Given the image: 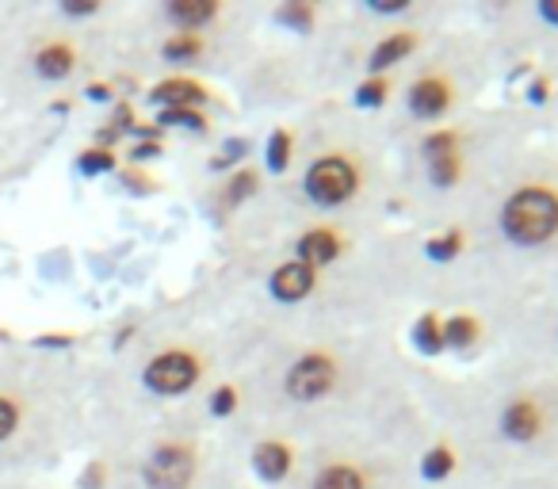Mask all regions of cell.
<instances>
[{"label": "cell", "instance_id": "6da1fadb", "mask_svg": "<svg viewBox=\"0 0 558 489\" xmlns=\"http://www.w3.org/2000/svg\"><path fill=\"white\" fill-rule=\"evenodd\" d=\"M230 352L241 394L233 432H271L311 448L425 420L417 359L402 349V329L268 333L230 341Z\"/></svg>", "mask_w": 558, "mask_h": 489}, {"label": "cell", "instance_id": "7a4b0ae2", "mask_svg": "<svg viewBox=\"0 0 558 489\" xmlns=\"http://www.w3.org/2000/svg\"><path fill=\"white\" fill-rule=\"evenodd\" d=\"M187 298L230 341L311 329H402L413 310L410 230L395 225L372 257L337 268L291 257L260 237L218 233L215 257Z\"/></svg>", "mask_w": 558, "mask_h": 489}, {"label": "cell", "instance_id": "3957f363", "mask_svg": "<svg viewBox=\"0 0 558 489\" xmlns=\"http://www.w3.org/2000/svg\"><path fill=\"white\" fill-rule=\"evenodd\" d=\"M230 367V337L192 298L157 306L100 364H88V451L203 413Z\"/></svg>", "mask_w": 558, "mask_h": 489}, {"label": "cell", "instance_id": "277c9868", "mask_svg": "<svg viewBox=\"0 0 558 489\" xmlns=\"http://www.w3.org/2000/svg\"><path fill=\"white\" fill-rule=\"evenodd\" d=\"M417 402L474 481L505 478L558 451V375L509 352L466 367L417 364Z\"/></svg>", "mask_w": 558, "mask_h": 489}, {"label": "cell", "instance_id": "5b68a950", "mask_svg": "<svg viewBox=\"0 0 558 489\" xmlns=\"http://www.w3.org/2000/svg\"><path fill=\"white\" fill-rule=\"evenodd\" d=\"M291 131L295 154L288 172L264 184L233 222L398 225L395 146L375 119L326 100L291 119Z\"/></svg>", "mask_w": 558, "mask_h": 489}, {"label": "cell", "instance_id": "8992f818", "mask_svg": "<svg viewBox=\"0 0 558 489\" xmlns=\"http://www.w3.org/2000/svg\"><path fill=\"white\" fill-rule=\"evenodd\" d=\"M126 9L111 0L0 4V111L47 123L65 100L116 77Z\"/></svg>", "mask_w": 558, "mask_h": 489}, {"label": "cell", "instance_id": "52a82bcc", "mask_svg": "<svg viewBox=\"0 0 558 489\" xmlns=\"http://www.w3.org/2000/svg\"><path fill=\"white\" fill-rule=\"evenodd\" d=\"M543 126L509 100H486L482 108L421 131L395 146V207L398 225L433 230L463 222L494 176L539 138Z\"/></svg>", "mask_w": 558, "mask_h": 489}, {"label": "cell", "instance_id": "ba28073f", "mask_svg": "<svg viewBox=\"0 0 558 489\" xmlns=\"http://www.w3.org/2000/svg\"><path fill=\"white\" fill-rule=\"evenodd\" d=\"M463 230L497 321L527 288L558 280V146L547 134L497 172L466 210Z\"/></svg>", "mask_w": 558, "mask_h": 489}, {"label": "cell", "instance_id": "9c48e42d", "mask_svg": "<svg viewBox=\"0 0 558 489\" xmlns=\"http://www.w3.org/2000/svg\"><path fill=\"white\" fill-rule=\"evenodd\" d=\"M88 448V364L0 344V481H43Z\"/></svg>", "mask_w": 558, "mask_h": 489}, {"label": "cell", "instance_id": "30bf717a", "mask_svg": "<svg viewBox=\"0 0 558 489\" xmlns=\"http://www.w3.org/2000/svg\"><path fill=\"white\" fill-rule=\"evenodd\" d=\"M264 35V9L245 0H149L123 16L116 77L226 81Z\"/></svg>", "mask_w": 558, "mask_h": 489}, {"label": "cell", "instance_id": "8fae6325", "mask_svg": "<svg viewBox=\"0 0 558 489\" xmlns=\"http://www.w3.org/2000/svg\"><path fill=\"white\" fill-rule=\"evenodd\" d=\"M96 489H253L233 432L207 417L161 420L88 451Z\"/></svg>", "mask_w": 558, "mask_h": 489}, {"label": "cell", "instance_id": "7c38bea8", "mask_svg": "<svg viewBox=\"0 0 558 489\" xmlns=\"http://www.w3.org/2000/svg\"><path fill=\"white\" fill-rule=\"evenodd\" d=\"M497 85H501V70L494 50L466 20V9H459V16L398 73L395 100L379 126L390 146H398L413 134L482 108L486 100H494Z\"/></svg>", "mask_w": 558, "mask_h": 489}, {"label": "cell", "instance_id": "4fadbf2b", "mask_svg": "<svg viewBox=\"0 0 558 489\" xmlns=\"http://www.w3.org/2000/svg\"><path fill=\"white\" fill-rule=\"evenodd\" d=\"M428 436V417L398 432L349 436L299 451L291 478L279 489H417L413 459Z\"/></svg>", "mask_w": 558, "mask_h": 489}, {"label": "cell", "instance_id": "5bb4252c", "mask_svg": "<svg viewBox=\"0 0 558 489\" xmlns=\"http://www.w3.org/2000/svg\"><path fill=\"white\" fill-rule=\"evenodd\" d=\"M230 88L248 115H268L276 123L326 103L314 65V42H291L268 32L230 77Z\"/></svg>", "mask_w": 558, "mask_h": 489}, {"label": "cell", "instance_id": "9a60e30c", "mask_svg": "<svg viewBox=\"0 0 558 489\" xmlns=\"http://www.w3.org/2000/svg\"><path fill=\"white\" fill-rule=\"evenodd\" d=\"M466 20L489 42L501 70V88L524 73L558 77V0H486Z\"/></svg>", "mask_w": 558, "mask_h": 489}, {"label": "cell", "instance_id": "2e32d148", "mask_svg": "<svg viewBox=\"0 0 558 489\" xmlns=\"http://www.w3.org/2000/svg\"><path fill=\"white\" fill-rule=\"evenodd\" d=\"M497 352H509L558 375V280L527 288L505 306L497 321Z\"/></svg>", "mask_w": 558, "mask_h": 489}, {"label": "cell", "instance_id": "e0dca14e", "mask_svg": "<svg viewBox=\"0 0 558 489\" xmlns=\"http://www.w3.org/2000/svg\"><path fill=\"white\" fill-rule=\"evenodd\" d=\"M47 123H35V119H20L0 111V187H9L27 164L39 154V134Z\"/></svg>", "mask_w": 558, "mask_h": 489}, {"label": "cell", "instance_id": "ac0fdd59", "mask_svg": "<svg viewBox=\"0 0 558 489\" xmlns=\"http://www.w3.org/2000/svg\"><path fill=\"white\" fill-rule=\"evenodd\" d=\"M486 489H558V451L539 463L524 466V470H512L505 478L482 481Z\"/></svg>", "mask_w": 558, "mask_h": 489}, {"label": "cell", "instance_id": "d6986e66", "mask_svg": "<svg viewBox=\"0 0 558 489\" xmlns=\"http://www.w3.org/2000/svg\"><path fill=\"white\" fill-rule=\"evenodd\" d=\"M0 489H65V486L43 478V481H0Z\"/></svg>", "mask_w": 558, "mask_h": 489}, {"label": "cell", "instance_id": "ffe728a7", "mask_svg": "<svg viewBox=\"0 0 558 489\" xmlns=\"http://www.w3.org/2000/svg\"><path fill=\"white\" fill-rule=\"evenodd\" d=\"M543 134H547L550 142L558 146V96H555V108H550V115H547V123H543Z\"/></svg>", "mask_w": 558, "mask_h": 489}, {"label": "cell", "instance_id": "44dd1931", "mask_svg": "<svg viewBox=\"0 0 558 489\" xmlns=\"http://www.w3.org/2000/svg\"><path fill=\"white\" fill-rule=\"evenodd\" d=\"M444 489H486V486L474 481V478H463V481H456V486H444Z\"/></svg>", "mask_w": 558, "mask_h": 489}]
</instances>
